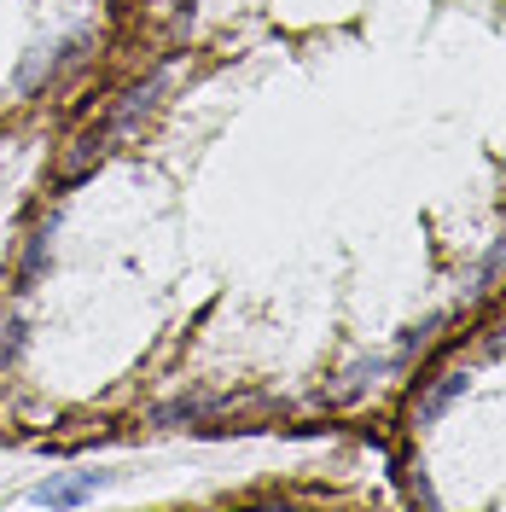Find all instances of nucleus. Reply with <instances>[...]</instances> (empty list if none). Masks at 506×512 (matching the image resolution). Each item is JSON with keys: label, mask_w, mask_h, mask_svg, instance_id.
Here are the masks:
<instances>
[{"label": "nucleus", "mask_w": 506, "mask_h": 512, "mask_svg": "<svg viewBox=\"0 0 506 512\" xmlns=\"http://www.w3.org/2000/svg\"><path fill=\"white\" fill-rule=\"evenodd\" d=\"M454 396H466V373H443V384H431V396H425V402H419V425H437V419L448 414V402H454Z\"/></svg>", "instance_id": "nucleus-2"}, {"label": "nucleus", "mask_w": 506, "mask_h": 512, "mask_svg": "<svg viewBox=\"0 0 506 512\" xmlns=\"http://www.w3.org/2000/svg\"><path fill=\"white\" fill-rule=\"evenodd\" d=\"M111 483V472H70V478H47L41 489H30V507H82Z\"/></svg>", "instance_id": "nucleus-1"}]
</instances>
